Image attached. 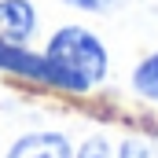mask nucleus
Segmentation results:
<instances>
[{"label":"nucleus","instance_id":"obj_8","mask_svg":"<svg viewBox=\"0 0 158 158\" xmlns=\"http://www.w3.org/2000/svg\"><path fill=\"white\" fill-rule=\"evenodd\" d=\"M66 4H74V7H85V11H103V7H110L114 0H66Z\"/></svg>","mask_w":158,"mask_h":158},{"label":"nucleus","instance_id":"obj_1","mask_svg":"<svg viewBox=\"0 0 158 158\" xmlns=\"http://www.w3.org/2000/svg\"><path fill=\"white\" fill-rule=\"evenodd\" d=\"M44 63H48V85H59L66 92H85L96 81L107 77L103 44L81 26L59 30L48 44V52H44Z\"/></svg>","mask_w":158,"mask_h":158},{"label":"nucleus","instance_id":"obj_4","mask_svg":"<svg viewBox=\"0 0 158 158\" xmlns=\"http://www.w3.org/2000/svg\"><path fill=\"white\" fill-rule=\"evenodd\" d=\"M0 66L4 70H15L22 77H33V81H48V63L44 55H33L19 44H0Z\"/></svg>","mask_w":158,"mask_h":158},{"label":"nucleus","instance_id":"obj_3","mask_svg":"<svg viewBox=\"0 0 158 158\" xmlns=\"http://www.w3.org/2000/svg\"><path fill=\"white\" fill-rule=\"evenodd\" d=\"M7 158H70V143L59 132H33V136H22Z\"/></svg>","mask_w":158,"mask_h":158},{"label":"nucleus","instance_id":"obj_6","mask_svg":"<svg viewBox=\"0 0 158 158\" xmlns=\"http://www.w3.org/2000/svg\"><path fill=\"white\" fill-rule=\"evenodd\" d=\"M77 158H114V155H110V143H107L103 136H92V140H85V143H81Z\"/></svg>","mask_w":158,"mask_h":158},{"label":"nucleus","instance_id":"obj_7","mask_svg":"<svg viewBox=\"0 0 158 158\" xmlns=\"http://www.w3.org/2000/svg\"><path fill=\"white\" fill-rule=\"evenodd\" d=\"M118 158H155V151H151L143 140H125L121 151H118Z\"/></svg>","mask_w":158,"mask_h":158},{"label":"nucleus","instance_id":"obj_2","mask_svg":"<svg viewBox=\"0 0 158 158\" xmlns=\"http://www.w3.org/2000/svg\"><path fill=\"white\" fill-rule=\"evenodd\" d=\"M33 33V7L26 0H0V44H22Z\"/></svg>","mask_w":158,"mask_h":158},{"label":"nucleus","instance_id":"obj_5","mask_svg":"<svg viewBox=\"0 0 158 158\" xmlns=\"http://www.w3.org/2000/svg\"><path fill=\"white\" fill-rule=\"evenodd\" d=\"M132 85H136L140 96H147V99H155V103H158V52H155V55H147V59L136 66Z\"/></svg>","mask_w":158,"mask_h":158}]
</instances>
